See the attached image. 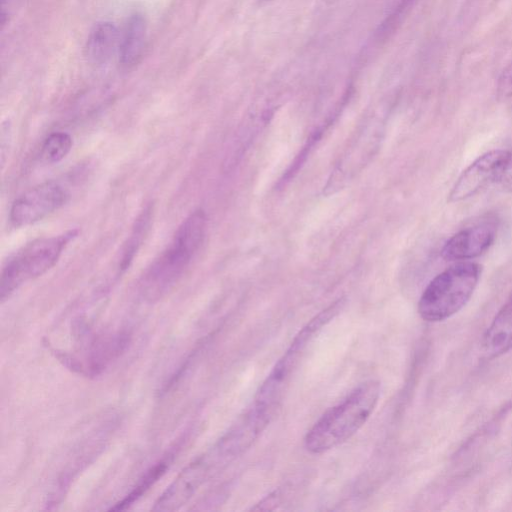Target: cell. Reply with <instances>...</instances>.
Segmentation results:
<instances>
[{"instance_id":"obj_1","label":"cell","mask_w":512,"mask_h":512,"mask_svg":"<svg viewBox=\"0 0 512 512\" xmlns=\"http://www.w3.org/2000/svg\"><path fill=\"white\" fill-rule=\"evenodd\" d=\"M206 227V214L201 209L193 211L182 221L170 245L140 279L139 290L146 300L162 298L177 284L203 244Z\"/></svg>"},{"instance_id":"obj_2","label":"cell","mask_w":512,"mask_h":512,"mask_svg":"<svg viewBox=\"0 0 512 512\" xmlns=\"http://www.w3.org/2000/svg\"><path fill=\"white\" fill-rule=\"evenodd\" d=\"M380 397V383L369 380L356 387L341 403L327 410L307 432L306 449L326 452L351 438L367 422Z\"/></svg>"},{"instance_id":"obj_3","label":"cell","mask_w":512,"mask_h":512,"mask_svg":"<svg viewBox=\"0 0 512 512\" xmlns=\"http://www.w3.org/2000/svg\"><path fill=\"white\" fill-rule=\"evenodd\" d=\"M481 270L477 263L459 262L435 276L419 299L421 318L427 322H440L460 311L473 295Z\"/></svg>"},{"instance_id":"obj_4","label":"cell","mask_w":512,"mask_h":512,"mask_svg":"<svg viewBox=\"0 0 512 512\" xmlns=\"http://www.w3.org/2000/svg\"><path fill=\"white\" fill-rule=\"evenodd\" d=\"M78 233V229H71L59 235L39 238L15 252L2 269L1 301H5L25 282L49 271Z\"/></svg>"},{"instance_id":"obj_5","label":"cell","mask_w":512,"mask_h":512,"mask_svg":"<svg viewBox=\"0 0 512 512\" xmlns=\"http://www.w3.org/2000/svg\"><path fill=\"white\" fill-rule=\"evenodd\" d=\"M343 305V298L336 300L314 316L297 333L288 349L260 386L255 397V405L272 413L275 412L309 343L322 327L340 312Z\"/></svg>"},{"instance_id":"obj_6","label":"cell","mask_w":512,"mask_h":512,"mask_svg":"<svg viewBox=\"0 0 512 512\" xmlns=\"http://www.w3.org/2000/svg\"><path fill=\"white\" fill-rule=\"evenodd\" d=\"M69 194L55 181L38 184L14 200L10 208V222L14 227L34 224L61 208Z\"/></svg>"},{"instance_id":"obj_7","label":"cell","mask_w":512,"mask_h":512,"mask_svg":"<svg viewBox=\"0 0 512 512\" xmlns=\"http://www.w3.org/2000/svg\"><path fill=\"white\" fill-rule=\"evenodd\" d=\"M507 150H491L474 160L458 177L448 194V202L466 200L489 184H496Z\"/></svg>"},{"instance_id":"obj_8","label":"cell","mask_w":512,"mask_h":512,"mask_svg":"<svg viewBox=\"0 0 512 512\" xmlns=\"http://www.w3.org/2000/svg\"><path fill=\"white\" fill-rule=\"evenodd\" d=\"M495 228L489 224L465 228L454 234L442 247L441 256L447 261L468 260L480 256L493 244Z\"/></svg>"},{"instance_id":"obj_9","label":"cell","mask_w":512,"mask_h":512,"mask_svg":"<svg viewBox=\"0 0 512 512\" xmlns=\"http://www.w3.org/2000/svg\"><path fill=\"white\" fill-rule=\"evenodd\" d=\"M481 349L488 359L497 358L512 349V295L484 332Z\"/></svg>"},{"instance_id":"obj_10","label":"cell","mask_w":512,"mask_h":512,"mask_svg":"<svg viewBox=\"0 0 512 512\" xmlns=\"http://www.w3.org/2000/svg\"><path fill=\"white\" fill-rule=\"evenodd\" d=\"M120 35L117 27L109 21L97 23L91 30L86 52L89 61L97 66L107 64L119 52Z\"/></svg>"},{"instance_id":"obj_11","label":"cell","mask_w":512,"mask_h":512,"mask_svg":"<svg viewBox=\"0 0 512 512\" xmlns=\"http://www.w3.org/2000/svg\"><path fill=\"white\" fill-rule=\"evenodd\" d=\"M147 26L140 14H133L128 19L120 37L119 61L125 67L137 64L144 52Z\"/></svg>"},{"instance_id":"obj_12","label":"cell","mask_w":512,"mask_h":512,"mask_svg":"<svg viewBox=\"0 0 512 512\" xmlns=\"http://www.w3.org/2000/svg\"><path fill=\"white\" fill-rule=\"evenodd\" d=\"M153 217V205L148 204L136 218L132 230L120 251L118 271L125 272L132 264L144 239L146 238Z\"/></svg>"},{"instance_id":"obj_13","label":"cell","mask_w":512,"mask_h":512,"mask_svg":"<svg viewBox=\"0 0 512 512\" xmlns=\"http://www.w3.org/2000/svg\"><path fill=\"white\" fill-rule=\"evenodd\" d=\"M171 456L172 455H169L167 458L160 460L151 467L139 480L134 489L124 499L111 507L110 510H123L129 507L134 501L138 500L166 472L171 462Z\"/></svg>"},{"instance_id":"obj_14","label":"cell","mask_w":512,"mask_h":512,"mask_svg":"<svg viewBox=\"0 0 512 512\" xmlns=\"http://www.w3.org/2000/svg\"><path fill=\"white\" fill-rule=\"evenodd\" d=\"M72 138L66 132H53L44 140L40 157L46 163H57L64 159L72 148Z\"/></svg>"},{"instance_id":"obj_15","label":"cell","mask_w":512,"mask_h":512,"mask_svg":"<svg viewBox=\"0 0 512 512\" xmlns=\"http://www.w3.org/2000/svg\"><path fill=\"white\" fill-rule=\"evenodd\" d=\"M497 97L505 100L512 97V60L502 70L496 86Z\"/></svg>"},{"instance_id":"obj_16","label":"cell","mask_w":512,"mask_h":512,"mask_svg":"<svg viewBox=\"0 0 512 512\" xmlns=\"http://www.w3.org/2000/svg\"><path fill=\"white\" fill-rule=\"evenodd\" d=\"M496 185L508 192H512V152L509 151Z\"/></svg>"},{"instance_id":"obj_17","label":"cell","mask_w":512,"mask_h":512,"mask_svg":"<svg viewBox=\"0 0 512 512\" xmlns=\"http://www.w3.org/2000/svg\"><path fill=\"white\" fill-rule=\"evenodd\" d=\"M262 1H268V0H262Z\"/></svg>"},{"instance_id":"obj_18","label":"cell","mask_w":512,"mask_h":512,"mask_svg":"<svg viewBox=\"0 0 512 512\" xmlns=\"http://www.w3.org/2000/svg\"><path fill=\"white\" fill-rule=\"evenodd\" d=\"M330 1H334V0H330Z\"/></svg>"}]
</instances>
